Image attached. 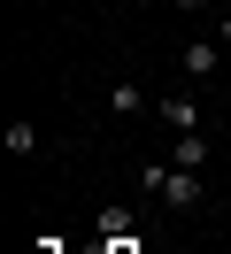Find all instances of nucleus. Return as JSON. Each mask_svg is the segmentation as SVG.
<instances>
[{
	"label": "nucleus",
	"instance_id": "obj_8",
	"mask_svg": "<svg viewBox=\"0 0 231 254\" xmlns=\"http://www.w3.org/2000/svg\"><path fill=\"white\" fill-rule=\"evenodd\" d=\"M169 8H185V16H200V8H208V0H169Z\"/></svg>",
	"mask_w": 231,
	"mask_h": 254
},
{
	"label": "nucleus",
	"instance_id": "obj_6",
	"mask_svg": "<svg viewBox=\"0 0 231 254\" xmlns=\"http://www.w3.org/2000/svg\"><path fill=\"white\" fill-rule=\"evenodd\" d=\"M0 146H8V154H39V131H31V124H8V131H0Z\"/></svg>",
	"mask_w": 231,
	"mask_h": 254
},
{
	"label": "nucleus",
	"instance_id": "obj_9",
	"mask_svg": "<svg viewBox=\"0 0 231 254\" xmlns=\"http://www.w3.org/2000/svg\"><path fill=\"white\" fill-rule=\"evenodd\" d=\"M216 39H224V47H231V16H216Z\"/></svg>",
	"mask_w": 231,
	"mask_h": 254
},
{
	"label": "nucleus",
	"instance_id": "obj_1",
	"mask_svg": "<svg viewBox=\"0 0 231 254\" xmlns=\"http://www.w3.org/2000/svg\"><path fill=\"white\" fill-rule=\"evenodd\" d=\"M177 69H185V77H193V85H208L216 69H224V39H185V54H177Z\"/></svg>",
	"mask_w": 231,
	"mask_h": 254
},
{
	"label": "nucleus",
	"instance_id": "obj_5",
	"mask_svg": "<svg viewBox=\"0 0 231 254\" xmlns=\"http://www.w3.org/2000/svg\"><path fill=\"white\" fill-rule=\"evenodd\" d=\"M139 108H147V93H139L131 77H123V85H108V116H139Z\"/></svg>",
	"mask_w": 231,
	"mask_h": 254
},
{
	"label": "nucleus",
	"instance_id": "obj_3",
	"mask_svg": "<svg viewBox=\"0 0 231 254\" xmlns=\"http://www.w3.org/2000/svg\"><path fill=\"white\" fill-rule=\"evenodd\" d=\"M169 162H177V170H208V139H200V131H177Z\"/></svg>",
	"mask_w": 231,
	"mask_h": 254
},
{
	"label": "nucleus",
	"instance_id": "obj_7",
	"mask_svg": "<svg viewBox=\"0 0 231 254\" xmlns=\"http://www.w3.org/2000/svg\"><path fill=\"white\" fill-rule=\"evenodd\" d=\"M108 254H139V239H108Z\"/></svg>",
	"mask_w": 231,
	"mask_h": 254
},
{
	"label": "nucleus",
	"instance_id": "obj_2",
	"mask_svg": "<svg viewBox=\"0 0 231 254\" xmlns=\"http://www.w3.org/2000/svg\"><path fill=\"white\" fill-rule=\"evenodd\" d=\"M92 231H100V239H139V208L131 200H108L100 216H92Z\"/></svg>",
	"mask_w": 231,
	"mask_h": 254
},
{
	"label": "nucleus",
	"instance_id": "obj_4",
	"mask_svg": "<svg viewBox=\"0 0 231 254\" xmlns=\"http://www.w3.org/2000/svg\"><path fill=\"white\" fill-rule=\"evenodd\" d=\"M162 124H169V131H200V108H193L185 93H169V100H162Z\"/></svg>",
	"mask_w": 231,
	"mask_h": 254
},
{
	"label": "nucleus",
	"instance_id": "obj_10",
	"mask_svg": "<svg viewBox=\"0 0 231 254\" xmlns=\"http://www.w3.org/2000/svg\"><path fill=\"white\" fill-rule=\"evenodd\" d=\"M154 8H169V0H154Z\"/></svg>",
	"mask_w": 231,
	"mask_h": 254
}]
</instances>
